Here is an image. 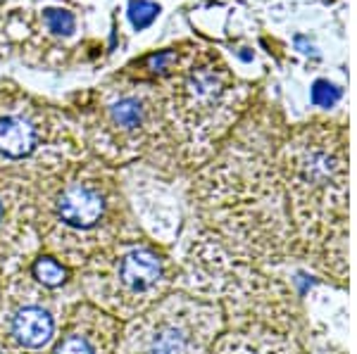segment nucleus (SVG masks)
<instances>
[{
    "mask_svg": "<svg viewBox=\"0 0 357 354\" xmlns=\"http://www.w3.org/2000/svg\"><path fill=\"white\" fill-rule=\"evenodd\" d=\"M178 62V53L174 48H167V50H160V53H151L143 60V70L148 74H153V77H165V74H169L172 70L176 67Z\"/></svg>",
    "mask_w": 357,
    "mask_h": 354,
    "instance_id": "ddd939ff",
    "label": "nucleus"
},
{
    "mask_svg": "<svg viewBox=\"0 0 357 354\" xmlns=\"http://www.w3.org/2000/svg\"><path fill=\"white\" fill-rule=\"evenodd\" d=\"M53 333H55L53 314L38 305H24L10 316L8 335L24 352L41 350L43 345H48L53 340Z\"/></svg>",
    "mask_w": 357,
    "mask_h": 354,
    "instance_id": "1a4fd4ad",
    "label": "nucleus"
},
{
    "mask_svg": "<svg viewBox=\"0 0 357 354\" xmlns=\"http://www.w3.org/2000/svg\"><path fill=\"white\" fill-rule=\"evenodd\" d=\"M126 15H129V22L134 24L136 31H143V29L151 26L155 22V17L160 15V5L151 3V0H131Z\"/></svg>",
    "mask_w": 357,
    "mask_h": 354,
    "instance_id": "f8f14e48",
    "label": "nucleus"
},
{
    "mask_svg": "<svg viewBox=\"0 0 357 354\" xmlns=\"http://www.w3.org/2000/svg\"><path fill=\"white\" fill-rule=\"evenodd\" d=\"M31 273L43 288H57L67 281V266L57 262V257L53 255H43L33 262L31 266Z\"/></svg>",
    "mask_w": 357,
    "mask_h": 354,
    "instance_id": "9b49d317",
    "label": "nucleus"
},
{
    "mask_svg": "<svg viewBox=\"0 0 357 354\" xmlns=\"http://www.w3.org/2000/svg\"><path fill=\"white\" fill-rule=\"evenodd\" d=\"M45 114L26 98L13 95L0 100V162L20 164L43 147Z\"/></svg>",
    "mask_w": 357,
    "mask_h": 354,
    "instance_id": "423d86ee",
    "label": "nucleus"
},
{
    "mask_svg": "<svg viewBox=\"0 0 357 354\" xmlns=\"http://www.w3.org/2000/svg\"><path fill=\"white\" fill-rule=\"evenodd\" d=\"M231 93L234 81L227 67L215 65L212 57L186 72L176 88V117L191 134L193 143L210 138L212 129L222 127Z\"/></svg>",
    "mask_w": 357,
    "mask_h": 354,
    "instance_id": "39448f33",
    "label": "nucleus"
},
{
    "mask_svg": "<svg viewBox=\"0 0 357 354\" xmlns=\"http://www.w3.org/2000/svg\"><path fill=\"white\" fill-rule=\"evenodd\" d=\"M5 221H8V207H5V200L0 195V228L5 226Z\"/></svg>",
    "mask_w": 357,
    "mask_h": 354,
    "instance_id": "f3484780",
    "label": "nucleus"
},
{
    "mask_svg": "<svg viewBox=\"0 0 357 354\" xmlns=\"http://www.w3.org/2000/svg\"><path fill=\"white\" fill-rule=\"evenodd\" d=\"M89 293L110 316L134 319L167 295L165 257L138 241H119L91 257Z\"/></svg>",
    "mask_w": 357,
    "mask_h": 354,
    "instance_id": "20e7f679",
    "label": "nucleus"
},
{
    "mask_svg": "<svg viewBox=\"0 0 357 354\" xmlns=\"http://www.w3.org/2000/svg\"><path fill=\"white\" fill-rule=\"evenodd\" d=\"M281 179L298 255L324 276L348 278V143L338 124H312L281 152Z\"/></svg>",
    "mask_w": 357,
    "mask_h": 354,
    "instance_id": "f257e3e1",
    "label": "nucleus"
},
{
    "mask_svg": "<svg viewBox=\"0 0 357 354\" xmlns=\"http://www.w3.org/2000/svg\"><path fill=\"white\" fill-rule=\"evenodd\" d=\"M41 219L50 248L74 262L91 259L100 250L119 243L112 241L114 233H119L114 195L98 176L79 174L55 184L43 198Z\"/></svg>",
    "mask_w": 357,
    "mask_h": 354,
    "instance_id": "f03ea898",
    "label": "nucleus"
},
{
    "mask_svg": "<svg viewBox=\"0 0 357 354\" xmlns=\"http://www.w3.org/2000/svg\"><path fill=\"white\" fill-rule=\"evenodd\" d=\"M207 354H305L301 340L274 328H238L222 333Z\"/></svg>",
    "mask_w": 357,
    "mask_h": 354,
    "instance_id": "6e6552de",
    "label": "nucleus"
},
{
    "mask_svg": "<svg viewBox=\"0 0 357 354\" xmlns=\"http://www.w3.org/2000/svg\"><path fill=\"white\" fill-rule=\"evenodd\" d=\"M224 309L191 293H167L119 335L114 354H207L224 333Z\"/></svg>",
    "mask_w": 357,
    "mask_h": 354,
    "instance_id": "7ed1b4c3",
    "label": "nucleus"
},
{
    "mask_svg": "<svg viewBox=\"0 0 357 354\" xmlns=\"http://www.w3.org/2000/svg\"><path fill=\"white\" fill-rule=\"evenodd\" d=\"M107 112H110L112 127L122 134H138L148 122V107L138 95H122L107 107Z\"/></svg>",
    "mask_w": 357,
    "mask_h": 354,
    "instance_id": "9d476101",
    "label": "nucleus"
},
{
    "mask_svg": "<svg viewBox=\"0 0 357 354\" xmlns=\"http://www.w3.org/2000/svg\"><path fill=\"white\" fill-rule=\"evenodd\" d=\"M45 24L57 36H69L74 31V15L67 10H45Z\"/></svg>",
    "mask_w": 357,
    "mask_h": 354,
    "instance_id": "2eb2a0df",
    "label": "nucleus"
},
{
    "mask_svg": "<svg viewBox=\"0 0 357 354\" xmlns=\"http://www.w3.org/2000/svg\"><path fill=\"white\" fill-rule=\"evenodd\" d=\"M343 90L338 88L336 83L326 81V79H319V81L312 83V93H310V98L317 107H324V110H329V107L336 105L338 100H341Z\"/></svg>",
    "mask_w": 357,
    "mask_h": 354,
    "instance_id": "4468645a",
    "label": "nucleus"
},
{
    "mask_svg": "<svg viewBox=\"0 0 357 354\" xmlns=\"http://www.w3.org/2000/svg\"><path fill=\"white\" fill-rule=\"evenodd\" d=\"M119 335V323L117 319L110 316L105 312L91 309V307H79L77 314L69 321V328L65 330L60 340H57L53 354H100L105 352H117V342H102L107 338H117Z\"/></svg>",
    "mask_w": 357,
    "mask_h": 354,
    "instance_id": "0eeeda50",
    "label": "nucleus"
},
{
    "mask_svg": "<svg viewBox=\"0 0 357 354\" xmlns=\"http://www.w3.org/2000/svg\"><path fill=\"white\" fill-rule=\"evenodd\" d=\"M296 43H298V48H303V53H314L312 43H307L303 36H298V38H296Z\"/></svg>",
    "mask_w": 357,
    "mask_h": 354,
    "instance_id": "dca6fc26",
    "label": "nucleus"
}]
</instances>
